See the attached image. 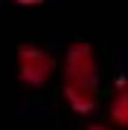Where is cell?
Wrapping results in <instances>:
<instances>
[{
	"instance_id": "obj_5",
	"label": "cell",
	"mask_w": 128,
	"mask_h": 130,
	"mask_svg": "<svg viewBox=\"0 0 128 130\" xmlns=\"http://www.w3.org/2000/svg\"><path fill=\"white\" fill-rule=\"evenodd\" d=\"M87 130H114V127H111V124H90Z\"/></svg>"
},
{
	"instance_id": "obj_1",
	"label": "cell",
	"mask_w": 128,
	"mask_h": 130,
	"mask_svg": "<svg viewBox=\"0 0 128 130\" xmlns=\"http://www.w3.org/2000/svg\"><path fill=\"white\" fill-rule=\"evenodd\" d=\"M61 98L73 113L90 116L99 107V61L87 41L70 43L61 61Z\"/></svg>"
},
{
	"instance_id": "obj_3",
	"label": "cell",
	"mask_w": 128,
	"mask_h": 130,
	"mask_svg": "<svg viewBox=\"0 0 128 130\" xmlns=\"http://www.w3.org/2000/svg\"><path fill=\"white\" fill-rule=\"evenodd\" d=\"M108 119H111L114 127L128 130V78L125 75L117 78L114 95H111V101H108Z\"/></svg>"
},
{
	"instance_id": "obj_4",
	"label": "cell",
	"mask_w": 128,
	"mask_h": 130,
	"mask_svg": "<svg viewBox=\"0 0 128 130\" xmlns=\"http://www.w3.org/2000/svg\"><path fill=\"white\" fill-rule=\"evenodd\" d=\"M12 3H18V6H41L44 0H12Z\"/></svg>"
},
{
	"instance_id": "obj_2",
	"label": "cell",
	"mask_w": 128,
	"mask_h": 130,
	"mask_svg": "<svg viewBox=\"0 0 128 130\" xmlns=\"http://www.w3.org/2000/svg\"><path fill=\"white\" fill-rule=\"evenodd\" d=\"M55 55L44 46L35 43H24L18 46V81L29 90H41L47 87L55 75Z\"/></svg>"
}]
</instances>
